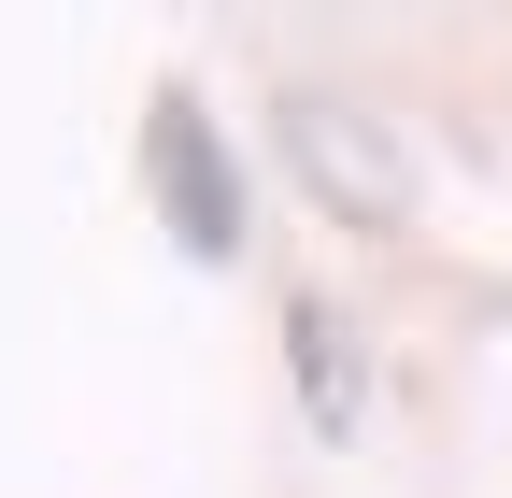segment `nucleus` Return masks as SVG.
Returning a JSON list of instances; mask_svg holds the SVG:
<instances>
[{"label": "nucleus", "instance_id": "f257e3e1", "mask_svg": "<svg viewBox=\"0 0 512 498\" xmlns=\"http://www.w3.org/2000/svg\"><path fill=\"white\" fill-rule=\"evenodd\" d=\"M271 129H285V171H299L342 228H413V143L384 129L370 100H342V86H285Z\"/></svg>", "mask_w": 512, "mask_h": 498}, {"label": "nucleus", "instance_id": "f03ea898", "mask_svg": "<svg viewBox=\"0 0 512 498\" xmlns=\"http://www.w3.org/2000/svg\"><path fill=\"white\" fill-rule=\"evenodd\" d=\"M143 200L171 214V242H185L200 271L242 257V157H228V129H214L200 86H157V100H143Z\"/></svg>", "mask_w": 512, "mask_h": 498}, {"label": "nucleus", "instance_id": "7ed1b4c3", "mask_svg": "<svg viewBox=\"0 0 512 498\" xmlns=\"http://www.w3.org/2000/svg\"><path fill=\"white\" fill-rule=\"evenodd\" d=\"M285 356H299V413L328 427V442H356L370 370H356V342H342V314H328V299H285Z\"/></svg>", "mask_w": 512, "mask_h": 498}]
</instances>
